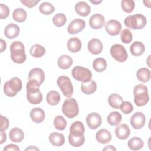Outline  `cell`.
Returning <instances> with one entry per match:
<instances>
[{
    "mask_svg": "<svg viewBox=\"0 0 151 151\" xmlns=\"http://www.w3.org/2000/svg\"><path fill=\"white\" fill-rule=\"evenodd\" d=\"M40 86L38 83L31 80L27 83V98L32 104H40L42 100V94L39 89Z\"/></svg>",
    "mask_w": 151,
    "mask_h": 151,
    "instance_id": "6da1fadb",
    "label": "cell"
},
{
    "mask_svg": "<svg viewBox=\"0 0 151 151\" xmlns=\"http://www.w3.org/2000/svg\"><path fill=\"white\" fill-rule=\"evenodd\" d=\"M11 58L15 63L22 64L26 60L27 56L25 52L24 44L18 41H14L10 46Z\"/></svg>",
    "mask_w": 151,
    "mask_h": 151,
    "instance_id": "7a4b0ae2",
    "label": "cell"
},
{
    "mask_svg": "<svg viewBox=\"0 0 151 151\" xmlns=\"http://www.w3.org/2000/svg\"><path fill=\"white\" fill-rule=\"evenodd\" d=\"M134 101L139 107L146 105L149 100L147 87L143 84L136 85L133 89Z\"/></svg>",
    "mask_w": 151,
    "mask_h": 151,
    "instance_id": "3957f363",
    "label": "cell"
},
{
    "mask_svg": "<svg viewBox=\"0 0 151 151\" xmlns=\"http://www.w3.org/2000/svg\"><path fill=\"white\" fill-rule=\"evenodd\" d=\"M146 17L140 14H137L133 15H128L124 21V25L128 28L136 30L143 28L146 25Z\"/></svg>",
    "mask_w": 151,
    "mask_h": 151,
    "instance_id": "277c9868",
    "label": "cell"
},
{
    "mask_svg": "<svg viewBox=\"0 0 151 151\" xmlns=\"http://www.w3.org/2000/svg\"><path fill=\"white\" fill-rule=\"evenodd\" d=\"M62 111L69 119L77 116L79 113V107L76 100L73 97L66 99L63 104Z\"/></svg>",
    "mask_w": 151,
    "mask_h": 151,
    "instance_id": "5b68a950",
    "label": "cell"
},
{
    "mask_svg": "<svg viewBox=\"0 0 151 151\" xmlns=\"http://www.w3.org/2000/svg\"><path fill=\"white\" fill-rule=\"evenodd\" d=\"M22 87L21 80L18 77H13L10 80L5 83L4 92L8 97H14L21 91Z\"/></svg>",
    "mask_w": 151,
    "mask_h": 151,
    "instance_id": "8992f818",
    "label": "cell"
},
{
    "mask_svg": "<svg viewBox=\"0 0 151 151\" xmlns=\"http://www.w3.org/2000/svg\"><path fill=\"white\" fill-rule=\"evenodd\" d=\"M71 74L74 79L82 83L88 82L92 78V73L90 70L81 66L74 67L71 71Z\"/></svg>",
    "mask_w": 151,
    "mask_h": 151,
    "instance_id": "52a82bcc",
    "label": "cell"
},
{
    "mask_svg": "<svg viewBox=\"0 0 151 151\" xmlns=\"http://www.w3.org/2000/svg\"><path fill=\"white\" fill-rule=\"evenodd\" d=\"M57 84L64 96L68 98L71 97L73 93V86L68 77L60 76L57 80Z\"/></svg>",
    "mask_w": 151,
    "mask_h": 151,
    "instance_id": "ba28073f",
    "label": "cell"
},
{
    "mask_svg": "<svg viewBox=\"0 0 151 151\" xmlns=\"http://www.w3.org/2000/svg\"><path fill=\"white\" fill-rule=\"evenodd\" d=\"M113 58L118 62L123 63L127 59V52L125 48L121 44H116L111 46L110 50Z\"/></svg>",
    "mask_w": 151,
    "mask_h": 151,
    "instance_id": "9c48e42d",
    "label": "cell"
},
{
    "mask_svg": "<svg viewBox=\"0 0 151 151\" xmlns=\"http://www.w3.org/2000/svg\"><path fill=\"white\" fill-rule=\"evenodd\" d=\"M86 26L85 21L81 19L77 18L73 20L68 26L67 31L70 34H76L84 29Z\"/></svg>",
    "mask_w": 151,
    "mask_h": 151,
    "instance_id": "30bf717a",
    "label": "cell"
},
{
    "mask_svg": "<svg viewBox=\"0 0 151 151\" xmlns=\"http://www.w3.org/2000/svg\"><path fill=\"white\" fill-rule=\"evenodd\" d=\"M105 29L109 35L115 36L120 33L122 29V25L117 20L111 19L106 23Z\"/></svg>",
    "mask_w": 151,
    "mask_h": 151,
    "instance_id": "8fae6325",
    "label": "cell"
},
{
    "mask_svg": "<svg viewBox=\"0 0 151 151\" xmlns=\"http://www.w3.org/2000/svg\"><path fill=\"white\" fill-rule=\"evenodd\" d=\"M101 116L97 113H91L86 117V123L88 127L92 130L97 129L101 124Z\"/></svg>",
    "mask_w": 151,
    "mask_h": 151,
    "instance_id": "7c38bea8",
    "label": "cell"
},
{
    "mask_svg": "<svg viewBox=\"0 0 151 151\" xmlns=\"http://www.w3.org/2000/svg\"><path fill=\"white\" fill-rule=\"evenodd\" d=\"M145 116L142 112H136L130 118V124L134 129H142L145 124Z\"/></svg>",
    "mask_w": 151,
    "mask_h": 151,
    "instance_id": "4fadbf2b",
    "label": "cell"
},
{
    "mask_svg": "<svg viewBox=\"0 0 151 151\" xmlns=\"http://www.w3.org/2000/svg\"><path fill=\"white\" fill-rule=\"evenodd\" d=\"M105 24L104 17L101 14H95L89 19V25L94 29H101Z\"/></svg>",
    "mask_w": 151,
    "mask_h": 151,
    "instance_id": "5bb4252c",
    "label": "cell"
},
{
    "mask_svg": "<svg viewBox=\"0 0 151 151\" xmlns=\"http://www.w3.org/2000/svg\"><path fill=\"white\" fill-rule=\"evenodd\" d=\"M45 80L44 71L40 68H34L31 70L28 74V80L34 81L41 84Z\"/></svg>",
    "mask_w": 151,
    "mask_h": 151,
    "instance_id": "9a60e30c",
    "label": "cell"
},
{
    "mask_svg": "<svg viewBox=\"0 0 151 151\" xmlns=\"http://www.w3.org/2000/svg\"><path fill=\"white\" fill-rule=\"evenodd\" d=\"M87 48L91 54L97 55L100 54L102 51L103 45L100 40L97 38H93L88 42Z\"/></svg>",
    "mask_w": 151,
    "mask_h": 151,
    "instance_id": "2e32d148",
    "label": "cell"
},
{
    "mask_svg": "<svg viewBox=\"0 0 151 151\" xmlns=\"http://www.w3.org/2000/svg\"><path fill=\"white\" fill-rule=\"evenodd\" d=\"M115 134L117 137L120 140H125L130 134V130L126 124H119L115 129Z\"/></svg>",
    "mask_w": 151,
    "mask_h": 151,
    "instance_id": "e0dca14e",
    "label": "cell"
},
{
    "mask_svg": "<svg viewBox=\"0 0 151 151\" xmlns=\"http://www.w3.org/2000/svg\"><path fill=\"white\" fill-rule=\"evenodd\" d=\"M19 31V27L17 25L11 23L5 28L4 34L8 38L13 39L18 36Z\"/></svg>",
    "mask_w": 151,
    "mask_h": 151,
    "instance_id": "ac0fdd59",
    "label": "cell"
},
{
    "mask_svg": "<svg viewBox=\"0 0 151 151\" xmlns=\"http://www.w3.org/2000/svg\"><path fill=\"white\" fill-rule=\"evenodd\" d=\"M96 138L98 142L101 144H106L111 140V134L107 129H101L96 133Z\"/></svg>",
    "mask_w": 151,
    "mask_h": 151,
    "instance_id": "d6986e66",
    "label": "cell"
},
{
    "mask_svg": "<svg viewBox=\"0 0 151 151\" xmlns=\"http://www.w3.org/2000/svg\"><path fill=\"white\" fill-rule=\"evenodd\" d=\"M75 11L77 14L82 17H86L91 12V8L84 1H80L75 5Z\"/></svg>",
    "mask_w": 151,
    "mask_h": 151,
    "instance_id": "ffe728a7",
    "label": "cell"
},
{
    "mask_svg": "<svg viewBox=\"0 0 151 151\" xmlns=\"http://www.w3.org/2000/svg\"><path fill=\"white\" fill-rule=\"evenodd\" d=\"M45 116L44 111L40 107L34 108L30 111V117L31 120L37 123H40L43 122L45 119Z\"/></svg>",
    "mask_w": 151,
    "mask_h": 151,
    "instance_id": "44dd1931",
    "label": "cell"
},
{
    "mask_svg": "<svg viewBox=\"0 0 151 151\" xmlns=\"http://www.w3.org/2000/svg\"><path fill=\"white\" fill-rule=\"evenodd\" d=\"M9 139L14 143H19L24 138V133L19 128L14 127L9 133Z\"/></svg>",
    "mask_w": 151,
    "mask_h": 151,
    "instance_id": "7402d4cb",
    "label": "cell"
},
{
    "mask_svg": "<svg viewBox=\"0 0 151 151\" xmlns=\"http://www.w3.org/2000/svg\"><path fill=\"white\" fill-rule=\"evenodd\" d=\"M85 128L82 122L76 121L72 123L70 127V134L74 136L84 135Z\"/></svg>",
    "mask_w": 151,
    "mask_h": 151,
    "instance_id": "603a6c76",
    "label": "cell"
},
{
    "mask_svg": "<svg viewBox=\"0 0 151 151\" xmlns=\"http://www.w3.org/2000/svg\"><path fill=\"white\" fill-rule=\"evenodd\" d=\"M50 143L55 146H61L65 143L64 136L60 133L53 132L48 137Z\"/></svg>",
    "mask_w": 151,
    "mask_h": 151,
    "instance_id": "cb8c5ba5",
    "label": "cell"
},
{
    "mask_svg": "<svg viewBox=\"0 0 151 151\" xmlns=\"http://www.w3.org/2000/svg\"><path fill=\"white\" fill-rule=\"evenodd\" d=\"M67 47L68 50L73 53L78 52L81 48V41L77 37H73L68 40Z\"/></svg>",
    "mask_w": 151,
    "mask_h": 151,
    "instance_id": "d4e9b609",
    "label": "cell"
},
{
    "mask_svg": "<svg viewBox=\"0 0 151 151\" xmlns=\"http://www.w3.org/2000/svg\"><path fill=\"white\" fill-rule=\"evenodd\" d=\"M73 60L71 57L68 55H61L58 60H57V64L58 66L63 70H66L69 68L71 65L73 64Z\"/></svg>",
    "mask_w": 151,
    "mask_h": 151,
    "instance_id": "484cf974",
    "label": "cell"
},
{
    "mask_svg": "<svg viewBox=\"0 0 151 151\" xmlns=\"http://www.w3.org/2000/svg\"><path fill=\"white\" fill-rule=\"evenodd\" d=\"M97 89V84L94 80H90L88 82L82 83L81 84V90L86 94H91Z\"/></svg>",
    "mask_w": 151,
    "mask_h": 151,
    "instance_id": "4316f807",
    "label": "cell"
},
{
    "mask_svg": "<svg viewBox=\"0 0 151 151\" xmlns=\"http://www.w3.org/2000/svg\"><path fill=\"white\" fill-rule=\"evenodd\" d=\"M130 50L133 55L139 56L145 52V47L142 42L140 41H134L131 44Z\"/></svg>",
    "mask_w": 151,
    "mask_h": 151,
    "instance_id": "83f0119b",
    "label": "cell"
},
{
    "mask_svg": "<svg viewBox=\"0 0 151 151\" xmlns=\"http://www.w3.org/2000/svg\"><path fill=\"white\" fill-rule=\"evenodd\" d=\"M123 101V98L118 94H111L109 96V104L113 109H119L121 104Z\"/></svg>",
    "mask_w": 151,
    "mask_h": 151,
    "instance_id": "f1b7e54d",
    "label": "cell"
},
{
    "mask_svg": "<svg viewBox=\"0 0 151 151\" xmlns=\"http://www.w3.org/2000/svg\"><path fill=\"white\" fill-rule=\"evenodd\" d=\"M136 77L140 81L143 83L148 82L150 79V71L147 68H141L137 71Z\"/></svg>",
    "mask_w": 151,
    "mask_h": 151,
    "instance_id": "f546056e",
    "label": "cell"
},
{
    "mask_svg": "<svg viewBox=\"0 0 151 151\" xmlns=\"http://www.w3.org/2000/svg\"><path fill=\"white\" fill-rule=\"evenodd\" d=\"M60 95L57 91L52 90L48 93L46 96V100L48 104L51 106L57 105L60 101Z\"/></svg>",
    "mask_w": 151,
    "mask_h": 151,
    "instance_id": "4dcf8cb0",
    "label": "cell"
},
{
    "mask_svg": "<svg viewBox=\"0 0 151 151\" xmlns=\"http://www.w3.org/2000/svg\"><path fill=\"white\" fill-rule=\"evenodd\" d=\"M127 145L131 150H137L143 147L144 142L142 139L137 137H133L129 140Z\"/></svg>",
    "mask_w": 151,
    "mask_h": 151,
    "instance_id": "1f68e13d",
    "label": "cell"
},
{
    "mask_svg": "<svg viewBox=\"0 0 151 151\" xmlns=\"http://www.w3.org/2000/svg\"><path fill=\"white\" fill-rule=\"evenodd\" d=\"M27 17V14L25 10L21 8H18L15 9L12 13L13 19L18 22H24Z\"/></svg>",
    "mask_w": 151,
    "mask_h": 151,
    "instance_id": "d6a6232c",
    "label": "cell"
},
{
    "mask_svg": "<svg viewBox=\"0 0 151 151\" xmlns=\"http://www.w3.org/2000/svg\"><path fill=\"white\" fill-rule=\"evenodd\" d=\"M122 115L118 111H112L107 117V120L111 126H117L122 120Z\"/></svg>",
    "mask_w": 151,
    "mask_h": 151,
    "instance_id": "836d02e7",
    "label": "cell"
},
{
    "mask_svg": "<svg viewBox=\"0 0 151 151\" xmlns=\"http://www.w3.org/2000/svg\"><path fill=\"white\" fill-rule=\"evenodd\" d=\"M106 60L101 57L95 59L93 63V67L97 72H103L107 68Z\"/></svg>",
    "mask_w": 151,
    "mask_h": 151,
    "instance_id": "e575fe53",
    "label": "cell"
},
{
    "mask_svg": "<svg viewBox=\"0 0 151 151\" xmlns=\"http://www.w3.org/2000/svg\"><path fill=\"white\" fill-rule=\"evenodd\" d=\"M30 54L36 58L42 57L45 53V48L40 44H34L30 48Z\"/></svg>",
    "mask_w": 151,
    "mask_h": 151,
    "instance_id": "d590c367",
    "label": "cell"
},
{
    "mask_svg": "<svg viewBox=\"0 0 151 151\" xmlns=\"http://www.w3.org/2000/svg\"><path fill=\"white\" fill-rule=\"evenodd\" d=\"M84 141L85 137L84 135L74 136L71 134L68 135V142L72 146L80 147L84 144Z\"/></svg>",
    "mask_w": 151,
    "mask_h": 151,
    "instance_id": "8d00e7d4",
    "label": "cell"
},
{
    "mask_svg": "<svg viewBox=\"0 0 151 151\" xmlns=\"http://www.w3.org/2000/svg\"><path fill=\"white\" fill-rule=\"evenodd\" d=\"M40 12L44 15H50L55 11V8L50 2H45L42 3L39 6Z\"/></svg>",
    "mask_w": 151,
    "mask_h": 151,
    "instance_id": "74e56055",
    "label": "cell"
},
{
    "mask_svg": "<svg viewBox=\"0 0 151 151\" xmlns=\"http://www.w3.org/2000/svg\"><path fill=\"white\" fill-rule=\"evenodd\" d=\"M67 21L66 16L63 13L57 14L52 18V22L54 25L57 27H61L64 25Z\"/></svg>",
    "mask_w": 151,
    "mask_h": 151,
    "instance_id": "f35d334b",
    "label": "cell"
},
{
    "mask_svg": "<svg viewBox=\"0 0 151 151\" xmlns=\"http://www.w3.org/2000/svg\"><path fill=\"white\" fill-rule=\"evenodd\" d=\"M54 125L56 129L64 130L67 126V121L63 116H57L54 120Z\"/></svg>",
    "mask_w": 151,
    "mask_h": 151,
    "instance_id": "ab89813d",
    "label": "cell"
},
{
    "mask_svg": "<svg viewBox=\"0 0 151 151\" xmlns=\"http://www.w3.org/2000/svg\"><path fill=\"white\" fill-rule=\"evenodd\" d=\"M121 6L125 12L131 13L135 7V3L133 0H123L121 2Z\"/></svg>",
    "mask_w": 151,
    "mask_h": 151,
    "instance_id": "60d3db41",
    "label": "cell"
},
{
    "mask_svg": "<svg viewBox=\"0 0 151 151\" xmlns=\"http://www.w3.org/2000/svg\"><path fill=\"white\" fill-rule=\"evenodd\" d=\"M133 38L131 31L128 29H124L120 32V39L122 42L124 44L130 43Z\"/></svg>",
    "mask_w": 151,
    "mask_h": 151,
    "instance_id": "b9f144b4",
    "label": "cell"
},
{
    "mask_svg": "<svg viewBox=\"0 0 151 151\" xmlns=\"http://www.w3.org/2000/svg\"><path fill=\"white\" fill-rule=\"evenodd\" d=\"M121 111L126 114H130L133 110V106L129 101H123L120 106Z\"/></svg>",
    "mask_w": 151,
    "mask_h": 151,
    "instance_id": "7bdbcfd3",
    "label": "cell"
},
{
    "mask_svg": "<svg viewBox=\"0 0 151 151\" xmlns=\"http://www.w3.org/2000/svg\"><path fill=\"white\" fill-rule=\"evenodd\" d=\"M9 14V8L5 4H0V18L1 19L6 18Z\"/></svg>",
    "mask_w": 151,
    "mask_h": 151,
    "instance_id": "ee69618b",
    "label": "cell"
},
{
    "mask_svg": "<svg viewBox=\"0 0 151 151\" xmlns=\"http://www.w3.org/2000/svg\"><path fill=\"white\" fill-rule=\"evenodd\" d=\"M1 131H5L6 130L9 126V120L8 119L3 116H1Z\"/></svg>",
    "mask_w": 151,
    "mask_h": 151,
    "instance_id": "f6af8a7d",
    "label": "cell"
},
{
    "mask_svg": "<svg viewBox=\"0 0 151 151\" xmlns=\"http://www.w3.org/2000/svg\"><path fill=\"white\" fill-rule=\"evenodd\" d=\"M39 1H40L35 0H24L21 1V2L28 8H32L35 6L37 5V4L39 2Z\"/></svg>",
    "mask_w": 151,
    "mask_h": 151,
    "instance_id": "bcb514c9",
    "label": "cell"
},
{
    "mask_svg": "<svg viewBox=\"0 0 151 151\" xmlns=\"http://www.w3.org/2000/svg\"><path fill=\"white\" fill-rule=\"evenodd\" d=\"M9 150H14V151H19L20 149L17 145L14 144H9L6 145L3 149V151H9Z\"/></svg>",
    "mask_w": 151,
    "mask_h": 151,
    "instance_id": "7dc6e473",
    "label": "cell"
},
{
    "mask_svg": "<svg viewBox=\"0 0 151 151\" xmlns=\"http://www.w3.org/2000/svg\"><path fill=\"white\" fill-rule=\"evenodd\" d=\"M6 135L4 131H1V141L0 144H2L6 141Z\"/></svg>",
    "mask_w": 151,
    "mask_h": 151,
    "instance_id": "c3c4849f",
    "label": "cell"
},
{
    "mask_svg": "<svg viewBox=\"0 0 151 151\" xmlns=\"http://www.w3.org/2000/svg\"><path fill=\"white\" fill-rule=\"evenodd\" d=\"M1 52H2L6 47V42L3 40V39H1Z\"/></svg>",
    "mask_w": 151,
    "mask_h": 151,
    "instance_id": "681fc988",
    "label": "cell"
},
{
    "mask_svg": "<svg viewBox=\"0 0 151 151\" xmlns=\"http://www.w3.org/2000/svg\"><path fill=\"white\" fill-rule=\"evenodd\" d=\"M103 150H107V151H108V150H114V151H116V149L113 145H107L103 149Z\"/></svg>",
    "mask_w": 151,
    "mask_h": 151,
    "instance_id": "f907efd6",
    "label": "cell"
},
{
    "mask_svg": "<svg viewBox=\"0 0 151 151\" xmlns=\"http://www.w3.org/2000/svg\"><path fill=\"white\" fill-rule=\"evenodd\" d=\"M25 150H40V149L34 146H30L25 149Z\"/></svg>",
    "mask_w": 151,
    "mask_h": 151,
    "instance_id": "816d5d0a",
    "label": "cell"
},
{
    "mask_svg": "<svg viewBox=\"0 0 151 151\" xmlns=\"http://www.w3.org/2000/svg\"><path fill=\"white\" fill-rule=\"evenodd\" d=\"M90 2H91V3H93V4H99L101 3L102 1H90Z\"/></svg>",
    "mask_w": 151,
    "mask_h": 151,
    "instance_id": "f5cc1de1",
    "label": "cell"
}]
</instances>
